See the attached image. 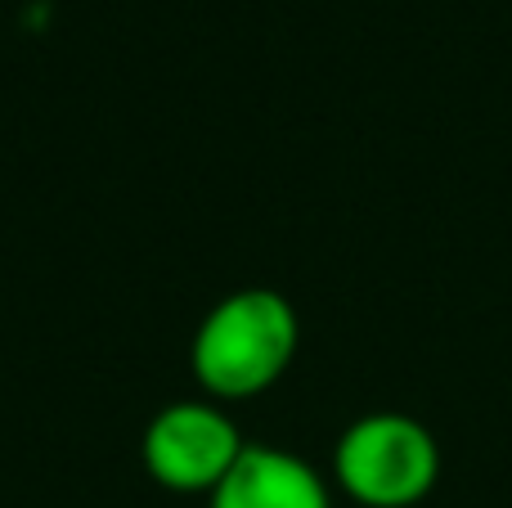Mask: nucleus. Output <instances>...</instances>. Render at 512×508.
<instances>
[{
    "instance_id": "nucleus-2",
    "label": "nucleus",
    "mask_w": 512,
    "mask_h": 508,
    "mask_svg": "<svg viewBox=\"0 0 512 508\" xmlns=\"http://www.w3.org/2000/svg\"><path fill=\"white\" fill-rule=\"evenodd\" d=\"M333 473L364 508H414L441 482V446L414 414H364L337 441Z\"/></svg>"
},
{
    "instance_id": "nucleus-4",
    "label": "nucleus",
    "mask_w": 512,
    "mask_h": 508,
    "mask_svg": "<svg viewBox=\"0 0 512 508\" xmlns=\"http://www.w3.org/2000/svg\"><path fill=\"white\" fill-rule=\"evenodd\" d=\"M212 508H333V495L301 455L248 446L212 491Z\"/></svg>"
},
{
    "instance_id": "nucleus-1",
    "label": "nucleus",
    "mask_w": 512,
    "mask_h": 508,
    "mask_svg": "<svg viewBox=\"0 0 512 508\" xmlns=\"http://www.w3.org/2000/svg\"><path fill=\"white\" fill-rule=\"evenodd\" d=\"M301 342L292 302L274 288H234L194 329L189 365L207 401H252L288 374Z\"/></svg>"
},
{
    "instance_id": "nucleus-3",
    "label": "nucleus",
    "mask_w": 512,
    "mask_h": 508,
    "mask_svg": "<svg viewBox=\"0 0 512 508\" xmlns=\"http://www.w3.org/2000/svg\"><path fill=\"white\" fill-rule=\"evenodd\" d=\"M248 441L239 437V423L216 401H176L153 414L144 428L140 455L158 486L180 495H212L225 482Z\"/></svg>"
}]
</instances>
